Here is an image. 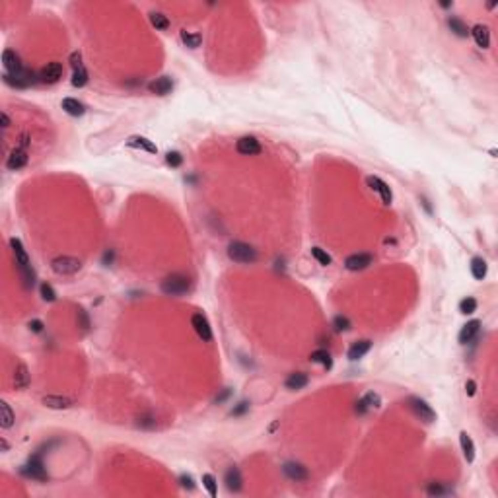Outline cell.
<instances>
[{"instance_id": "cell-44", "label": "cell", "mask_w": 498, "mask_h": 498, "mask_svg": "<svg viewBox=\"0 0 498 498\" xmlns=\"http://www.w3.org/2000/svg\"><path fill=\"white\" fill-rule=\"evenodd\" d=\"M428 492H430V494H444V492H448V490H446V488H442L440 485H430Z\"/></svg>"}, {"instance_id": "cell-27", "label": "cell", "mask_w": 498, "mask_h": 498, "mask_svg": "<svg viewBox=\"0 0 498 498\" xmlns=\"http://www.w3.org/2000/svg\"><path fill=\"white\" fill-rule=\"evenodd\" d=\"M0 413H2V417H0V424H2V428H12V424H14V420H16V417H14V410H12V407L6 403V401H2L0 403Z\"/></svg>"}, {"instance_id": "cell-29", "label": "cell", "mask_w": 498, "mask_h": 498, "mask_svg": "<svg viewBox=\"0 0 498 498\" xmlns=\"http://www.w3.org/2000/svg\"><path fill=\"white\" fill-rule=\"evenodd\" d=\"M448 26H449V30L453 31L458 37H467L469 35V28H467V24L465 21L461 20V18H449L448 20Z\"/></svg>"}, {"instance_id": "cell-12", "label": "cell", "mask_w": 498, "mask_h": 498, "mask_svg": "<svg viewBox=\"0 0 498 498\" xmlns=\"http://www.w3.org/2000/svg\"><path fill=\"white\" fill-rule=\"evenodd\" d=\"M62 72H64V69H62L60 62H49V64L43 67V70L39 72V78L43 80V82H47V84H55V82H59V80L62 78Z\"/></svg>"}, {"instance_id": "cell-32", "label": "cell", "mask_w": 498, "mask_h": 498, "mask_svg": "<svg viewBox=\"0 0 498 498\" xmlns=\"http://www.w3.org/2000/svg\"><path fill=\"white\" fill-rule=\"evenodd\" d=\"M150 24H152L156 30H167V28H169L167 16L160 14V12H150Z\"/></svg>"}, {"instance_id": "cell-39", "label": "cell", "mask_w": 498, "mask_h": 498, "mask_svg": "<svg viewBox=\"0 0 498 498\" xmlns=\"http://www.w3.org/2000/svg\"><path fill=\"white\" fill-rule=\"evenodd\" d=\"M166 162L171 167H179L181 164H183V156H181L179 152H167V154H166Z\"/></svg>"}, {"instance_id": "cell-41", "label": "cell", "mask_w": 498, "mask_h": 498, "mask_svg": "<svg viewBox=\"0 0 498 498\" xmlns=\"http://www.w3.org/2000/svg\"><path fill=\"white\" fill-rule=\"evenodd\" d=\"M78 325L82 327V331H88L90 319H88V315H86V312H84V310H78Z\"/></svg>"}, {"instance_id": "cell-10", "label": "cell", "mask_w": 498, "mask_h": 498, "mask_svg": "<svg viewBox=\"0 0 498 498\" xmlns=\"http://www.w3.org/2000/svg\"><path fill=\"white\" fill-rule=\"evenodd\" d=\"M235 150L242 154V156H257L261 154V144L255 137H242L235 142Z\"/></svg>"}, {"instance_id": "cell-47", "label": "cell", "mask_w": 498, "mask_h": 498, "mask_svg": "<svg viewBox=\"0 0 498 498\" xmlns=\"http://www.w3.org/2000/svg\"><path fill=\"white\" fill-rule=\"evenodd\" d=\"M0 444H2V449H4V451H8V442H6V440L2 438L0 440Z\"/></svg>"}, {"instance_id": "cell-4", "label": "cell", "mask_w": 498, "mask_h": 498, "mask_svg": "<svg viewBox=\"0 0 498 498\" xmlns=\"http://www.w3.org/2000/svg\"><path fill=\"white\" fill-rule=\"evenodd\" d=\"M51 269H53L57 274L67 276V274L78 273L80 269H82V263H80V259H76V257L60 255V257H55V259L51 261Z\"/></svg>"}, {"instance_id": "cell-14", "label": "cell", "mask_w": 498, "mask_h": 498, "mask_svg": "<svg viewBox=\"0 0 498 498\" xmlns=\"http://www.w3.org/2000/svg\"><path fill=\"white\" fill-rule=\"evenodd\" d=\"M2 64H4V69L8 70V74H12V76H16L18 72L24 70L20 57H18L12 49H6L4 53H2Z\"/></svg>"}, {"instance_id": "cell-30", "label": "cell", "mask_w": 498, "mask_h": 498, "mask_svg": "<svg viewBox=\"0 0 498 498\" xmlns=\"http://www.w3.org/2000/svg\"><path fill=\"white\" fill-rule=\"evenodd\" d=\"M310 360H312V362H317V364H321L323 368H327V370H331V366H333L331 354H329L327 351H315V352H312Z\"/></svg>"}, {"instance_id": "cell-37", "label": "cell", "mask_w": 498, "mask_h": 498, "mask_svg": "<svg viewBox=\"0 0 498 498\" xmlns=\"http://www.w3.org/2000/svg\"><path fill=\"white\" fill-rule=\"evenodd\" d=\"M333 327H335V331H351V321H349V317H344V315H337L335 319H333Z\"/></svg>"}, {"instance_id": "cell-8", "label": "cell", "mask_w": 498, "mask_h": 498, "mask_svg": "<svg viewBox=\"0 0 498 498\" xmlns=\"http://www.w3.org/2000/svg\"><path fill=\"white\" fill-rule=\"evenodd\" d=\"M366 183H368V187H370L372 191H376V193L380 195V199H381V203H383V205L389 206L391 203H393V195H391L389 185H387L385 181H381L380 177L370 176L368 179H366Z\"/></svg>"}, {"instance_id": "cell-11", "label": "cell", "mask_w": 498, "mask_h": 498, "mask_svg": "<svg viewBox=\"0 0 498 498\" xmlns=\"http://www.w3.org/2000/svg\"><path fill=\"white\" fill-rule=\"evenodd\" d=\"M28 160H30V156H28V150L26 148H14L10 152V156H8V160H6V167L8 169H12V171H16V169H20V167H24L26 164H28Z\"/></svg>"}, {"instance_id": "cell-25", "label": "cell", "mask_w": 498, "mask_h": 498, "mask_svg": "<svg viewBox=\"0 0 498 498\" xmlns=\"http://www.w3.org/2000/svg\"><path fill=\"white\" fill-rule=\"evenodd\" d=\"M487 261L483 259V257H473L471 259V274L477 278V280H483L485 276H487Z\"/></svg>"}, {"instance_id": "cell-33", "label": "cell", "mask_w": 498, "mask_h": 498, "mask_svg": "<svg viewBox=\"0 0 498 498\" xmlns=\"http://www.w3.org/2000/svg\"><path fill=\"white\" fill-rule=\"evenodd\" d=\"M88 70L84 69H78V70H74V74H72V86L74 88H82V86H86L88 84Z\"/></svg>"}, {"instance_id": "cell-31", "label": "cell", "mask_w": 498, "mask_h": 498, "mask_svg": "<svg viewBox=\"0 0 498 498\" xmlns=\"http://www.w3.org/2000/svg\"><path fill=\"white\" fill-rule=\"evenodd\" d=\"M181 41L185 43L187 47L197 49V47H201V43H203V35H201V33H189V31H181Z\"/></svg>"}, {"instance_id": "cell-45", "label": "cell", "mask_w": 498, "mask_h": 498, "mask_svg": "<svg viewBox=\"0 0 498 498\" xmlns=\"http://www.w3.org/2000/svg\"><path fill=\"white\" fill-rule=\"evenodd\" d=\"M181 481V487H185V488H193L195 485H193V479L191 477H187V475H183V477L179 479Z\"/></svg>"}, {"instance_id": "cell-46", "label": "cell", "mask_w": 498, "mask_h": 498, "mask_svg": "<svg viewBox=\"0 0 498 498\" xmlns=\"http://www.w3.org/2000/svg\"><path fill=\"white\" fill-rule=\"evenodd\" d=\"M2 127H4V128L10 127V117H8V113H6V111H2Z\"/></svg>"}, {"instance_id": "cell-36", "label": "cell", "mask_w": 498, "mask_h": 498, "mask_svg": "<svg viewBox=\"0 0 498 498\" xmlns=\"http://www.w3.org/2000/svg\"><path fill=\"white\" fill-rule=\"evenodd\" d=\"M459 312L465 313V315H469V313H473V312H477V300H475V298H471V296L463 298V300L459 302Z\"/></svg>"}, {"instance_id": "cell-28", "label": "cell", "mask_w": 498, "mask_h": 498, "mask_svg": "<svg viewBox=\"0 0 498 498\" xmlns=\"http://www.w3.org/2000/svg\"><path fill=\"white\" fill-rule=\"evenodd\" d=\"M128 146L142 148V150H146V152H150V154H156V152H158L156 144H154L152 140L144 138V137H131V138H128Z\"/></svg>"}, {"instance_id": "cell-42", "label": "cell", "mask_w": 498, "mask_h": 498, "mask_svg": "<svg viewBox=\"0 0 498 498\" xmlns=\"http://www.w3.org/2000/svg\"><path fill=\"white\" fill-rule=\"evenodd\" d=\"M465 391H467L469 397H473V395H475V391H477V383H475L473 380H469L467 383H465Z\"/></svg>"}, {"instance_id": "cell-19", "label": "cell", "mask_w": 498, "mask_h": 498, "mask_svg": "<svg viewBox=\"0 0 498 498\" xmlns=\"http://www.w3.org/2000/svg\"><path fill=\"white\" fill-rule=\"evenodd\" d=\"M381 407V397L376 393V391H368L364 397H362L360 401H358V407H356V410H360V413H366V410L370 409H380Z\"/></svg>"}, {"instance_id": "cell-15", "label": "cell", "mask_w": 498, "mask_h": 498, "mask_svg": "<svg viewBox=\"0 0 498 498\" xmlns=\"http://www.w3.org/2000/svg\"><path fill=\"white\" fill-rule=\"evenodd\" d=\"M479 331H481V321L479 319H473V321L465 323L461 327V331H459V342L461 344H469L479 335Z\"/></svg>"}, {"instance_id": "cell-5", "label": "cell", "mask_w": 498, "mask_h": 498, "mask_svg": "<svg viewBox=\"0 0 498 498\" xmlns=\"http://www.w3.org/2000/svg\"><path fill=\"white\" fill-rule=\"evenodd\" d=\"M191 325H193V329H195V333L199 335V339L205 342H210L212 341V329H210V323H208V319H206L203 313H193V317H191Z\"/></svg>"}, {"instance_id": "cell-9", "label": "cell", "mask_w": 498, "mask_h": 498, "mask_svg": "<svg viewBox=\"0 0 498 498\" xmlns=\"http://www.w3.org/2000/svg\"><path fill=\"white\" fill-rule=\"evenodd\" d=\"M410 410L415 413L417 419L424 420V422H434L436 420V413L432 410V407H430L426 401L419 399V397L410 399Z\"/></svg>"}, {"instance_id": "cell-38", "label": "cell", "mask_w": 498, "mask_h": 498, "mask_svg": "<svg viewBox=\"0 0 498 498\" xmlns=\"http://www.w3.org/2000/svg\"><path fill=\"white\" fill-rule=\"evenodd\" d=\"M41 296H43V300H45V302H55V300H57V292H55V290H53V286H51V284H47V283L41 284Z\"/></svg>"}, {"instance_id": "cell-13", "label": "cell", "mask_w": 498, "mask_h": 498, "mask_svg": "<svg viewBox=\"0 0 498 498\" xmlns=\"http://www.w3.org/2000/svg\"><path fill=\"white\" fill-rule=\"evenodd\" d=\"M372 257L370 253H354V255H349L347 257V261H344V267L349 269V271H362V269H366V267H370L372 265Z\"/></svg>"}, {"instance_id": "cell-22", "label": "cell", "mask_w": 498, "mask_h": 498, "mask_svg": "<svg viewBox=\"0 0 498 498\" xmlns=\"http://www.w3.org/2000/svg\"><path fill=\"white\" fill-rule=\"evenodd\" d=\"M372 349V341L370 339H362V341H356L349 349V360H360L362 356Z\"/></svg>"}, {"instance_id": "cell-3", "label": "cell", "mask_w": 498, "mask_h": 498, "mask_svg": "<svg viewBox=\"0 0 498 498\" xmlns=\"http://www.w3.org/2000/svg\"><path fill=\"white\" fill-rule=\"evenodd\" d=\"M228 257L234 263H253L257 259V249L245 242H232L228 245Z\"/></svg>"}, {"instance_id": "cell-40", "label": "cell", "mask_w": 498, "mask_h": 498, "mask_svg": "<svg viewBox=\"0 0 498 498\" xmlns=\"http://www.w3.org/2000/svg\"><path fill=\"white\" fill-rule=\"evenodd\" d=\"M70 64H72V69L74 70H78L84 67V64H82V53H80V51H74V53L70 55Z\"/></svg>"}, {"instance_id": "cell-2", "label": "cell", "mask_w": 498, "mask_h": 498, "mask_svg": "<svg viewBox=\"0 0 498 498\" xmlns=\"http://www.w3.org/2000/svg\"><path fill=\"white\" fill-rule=\"evenodd\" d=\"M189 288H191V280H189V276L181 273L169 274L162 280V292L167 296H181V294L189 292Z\"/></svg>"}, {"instance_id": "cell-43", "label": "cell", "mask_w": 498, "mask_h": 498, "mask_svg": "<svg viewBox=\"0 0 498 498\" xmlns=\"http://www.w3.org/2000/svg\"><path fill=\"white\" fill-rule=\"evenodd\" d=\"M30 329L33 333H41L43 331V323H41L39 319H33V321L30 323Z\"/></svg>"}, {"instance_id": "cell-16", "label": "cell", "mask_w": 498, "mask_h": 498, "mask_svg": "<svg viewBox=\"0 0 498 498\" xmlns=\"http://www.w3.org/2000/svg\"><path fill=\"white\" fill-rule=\"evenodd\" d=\"M171 88H174V82H171L169 76H160V78L152 80V82L148 84V90H150L152 94H156V96H167V94L171 92Z\"/></svg>"}, {"instance_id": "cell-21", "label": "cell", "mask_w": 498, "mask_h": 498, "mask_svg": "<svg viewBox=\"0 0 498 498\" xmlns=\"http://www.w3.org/2000/svg\"><path fill=\"white\" fill-rule=\"evenodd\" d=\"M308 381H310L308 374H304V372H294V374H290V376L286 378L284 385H286L288 389L298 391V389H304V387L308 385Z\"/></svg>"}, {"instance_id": "cell-6", "label": "cell", "mask_w": 498, "mask_h": 498, "mask_svg": "<svg viewBox=\"0 0 498 498\" xmlns=\"http://www.w3.org/2000/svg\"><path fill=\"white\" fill-rule=\"evenodd\" d=\"M21 473H24L26 477L35 479V481H45V479H47V471H45V465H43V461H41L39 456L31 458L30 461L21 467Z\"/></svg>"}, {"instance_id": "cell-24", "label": "cell", "mask_w": 498, "mask_h": 498, "mask_svg": "<svg viewBox=\"0 0 498 498\" xmlns=\"http://www.w3.org/2000/svg\"><path fill=\"white\" fill-rule=\"evenodd\" d=\"M62 109H64L69 115H72V117H80V115H84V111H86V107L80 103L78 99H74V98L62 99Z\"/></svg>"}, {"instance_id": "cell-26", "label": "cell", "mask_w": 498, "mask_h": 498, "mask_svg": "<svg viewBox=\"0 0 498 498\" xmlns=\"http://www.w3.org/2000/svg\"><path fill=\"white\" fill-rule=\"evenodd\" d=\"M14 385H16V389H24L30 385V372L24 364H20L14 372Z\"/></svg>"}, {"instance_id": "cell-18", "label": "cell", "mask_w": 498, "mask_h": 498, "mask_svg": "<svg viewBox=\"0 0 498 498\" xmlns=\"http://www.w3.org/2000/svg\"><path fill=\"white\" fill-rule=\"evenodd\" d=\"M469 33L473 35V39H475V43H477L481 49H488V45H490V31H488L487 26L477 24Z\"/></svg>"}, {"instance_id": "cell-20", "label": "cell", "mask_w": 498, "mask_h": 498, "mask_svg": "<svg viewBox=\"0 0 498 498\" xmlns=\"http://www.w3.org/2000/svg\"><path fill=\"white\" fill-rule=\"evenodd\" d=\"M43 405L49 409H69L74 405V401L70 397H62V395H45L43 397Z\"/></svg>"}, {"instance_id": "cell-23", "label": "cell", "mask_w": 498, "mask_h": 498, "mask_svg": "<svg viewBox=\"0 0 498 498\" xmlns=\"http://www.w3.org/2000/svg\"><path fill=\"white\" fill-rule=\"evenodd\" d=\"M459 446H461V451H463V458L471 463L475 459V444H473V440H471L467 432H459Z\"/></svg>"}, {"instance_id": "cell-7", "label": "cell", "mask_w": 498, "mask_h": 498, "mask_svg": "<svg viewBox=\"0 0 498 498\" xmlns=\"http://www.w3.org/2000/svg\"><path fill=\"white\" fill-rule=\"evenodd\" d=\"M283 471L284 475L290 479V481H294V483H306L310 479L308 469L304 467L302 463H298V461H286L283 465Z\"/></svg>"}, {"instance_id": "cell-35", "label": "cell", "mask_w": 498, "mask_h": 498, "mask_svg": "<svg viewBox=\"0 0 498 498\" xmlns=\"http://www.w3.org/2000/svg\"><path fill=\"white\" fill-rule=\"evenodd\" d=\"M203 485H205V488L208 490V494H210L212 498H216V494H218V485H216L214 475L205 473V475H203Z\"/></svg>"}, {"instance_id": "cell-1", "label": "cell", "mask_w": 498, "mask_h": 498, "mask_svg": "<svg viewBox=\"0 0 498 498\" xmlns=\"http://www.w3.org/2000/svg\"><path fill=\"white\" fill-rule=\"evenodd\" d=\"M10 247H12V251H14V257H16V265H18L21 276H24V284H26V288H30V286H33V283H35V274H33V269H31L30 257H28V253H26V249H24V245H21L20 240L12 237Z\"/></svg>"}, {"instance_id": "cell-17", "label": "cell", "mask_w": 498, "mask_h": 498, "mask_svg": "<svg viewBox=\"0 0 498 498\" xmlns=\"http://www.w3.org/2000/svg\"><path fill=\"white\" fill-rule=\"evenodd\" d=\"M224 483H226V487H228V490H232V492L242 490V487H244V479H242L240 469H237V467L228 469V471H226V475H224Z\"/></svg>"}, {"instance_id": "cell-34", "label": "cell", "mask_w": 498, "mask_h": 498, "mask_svg": "<svg viewBox=\"0 0 498 498\" xmlns=\"http://www.w3.org/2000/svg\"><path fill=\"white\" fill-rule=\"evenodd\" d=\"M312 255H313V259H315L319 265H323V267L331 265V255L327 253L325 249H321V247H312Z\"/></svg>"}]
</instances>
